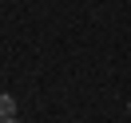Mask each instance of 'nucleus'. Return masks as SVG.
Returning <instances> with one entry per match:
<instances>
[{
    "label": "nucleus",
    "mask_w": 131,
    "mask_h": 123,
    "mask_svg": "<svg viewBox=\"0 0 131 123\" xmlns=\"http://www.w3.org/2000/svg\"><path fill=\"white\" fill-rule=\"evenodd\" d=\"M16 119V95H0V123Z\"/></svg>",
    "instance_id": "nucleus-1"
},
{
    "label": "nucleus",
    "mask_w": 131,
    "mask_h": 123,
    "mask_svg": "<svg viewBox=\"0 0 131 123\" xmlns=\"http://www.w3.org/2000/svg\"><path fill=\"white\" fill-rule=\"evenodd\" d=\"M4 123H20V119H4Z\"/></svg>",
    "instance_id": "nucleus-2"
},
{
    "label": "nucleus",
    "mask_w": 131,
    "mask_h": 123,
    "mask_svg": "<svg viewBox=\"0 0 131 123\" xmlns=\"http://www.w3.org/2000/svg\"><path fill=\"white\" fill-rule=\"evenodd\" d=\"M127 111H131V103H127Z\"/></svg>",
    "instance_id": "nucleus-3"
}]
</instances>
